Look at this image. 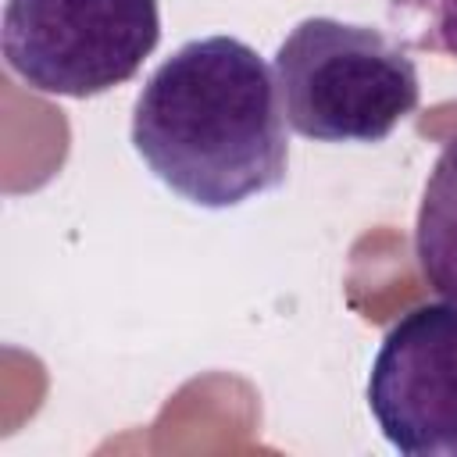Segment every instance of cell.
Here are the masks:
<instances>
[{
    "label": "cell",
    "instance_id": "1",
    "mask_svg": "<svg viewBox=\"0 0 457 457\" xmlns=\"http://www.w3.org/2000/svg\"><path fill=\"white\" fill-rule=\"evenodd\" d=\"M132 146L193 207L225 211L278 189L289 139L275 71L236 36L182 43L132 104Z\"/></svg>",
    "mask_w": 457,
    "mask_h": 457
},
{
    "label": "cell",
    "instance_id": "2",
    "mask_svg": "<svg viewBox=\"0 0 457 457\" xmlns=\"http://www.w3.org/2000/svg\"><path fill=\"white\" fill-rule=\"evenodd\" d=\"M275 86L293 132L314 143H382L414 114V57L386 32L303 18L275 50Z\"/></svg>",
    "mask_w": 457,
    "mask_h": 457
},
{
    "label": "cell",
    "instance_id": "4",
    "mask_svg": "<svg viewBox=\"0 0 457 457\" xmlns=\"http://www.w3.org/2000/svg\"><path fill=\"white\" fill-rule=\"evenodd\" d=\"M368 411L393 450L457 457V307L421 303L382 336Z\"/></svg>",
    "mask_w": 457,
    "mask_h": 457
},
{
    "label": "cell",
    "instance_id": "5",
    "mask_svg": "<svg viewBox=\"0 0 457 457\" xmlns=\"http://www.w3.org/2000/svg\"><path fill=\"white\" fill-rule=\"evenodd\" d=\"M414 257L428 289L457 307V136L439 150L418 204Z\"/></svg>",
    "mask_w": 457,
    "mask_h": 457
},
{
    "label": "cell",
    "instance_id": "6",
    "mask_svg": "<svg viewBox=\"0 0 457 457\" xmlns=\"http://www.w3.org/2000/svg\"><path fill=\"white\" fill-rule=\"evenodd\" d=\"M393 14L407 18L411 46L457 61V0H393Z\"/></svg>",
    "mask_w": 457,
    "mask_h": 457
},
{
    "label": "cell",
    "instance_id": "3",
    "mask_svg": "<svg viewBox=\"0 0 457 457\" xmlns=\"http://www.w3.org/2000/svg\"><path fill=\"white\" fill-rule=\"evenodd\" d=\"M4 61L46 96H100L143 68L161 43L157 0H7Z\"/></svg>",
    "mask_w": 457,
    "mask_h": 457
}]
</instances>
